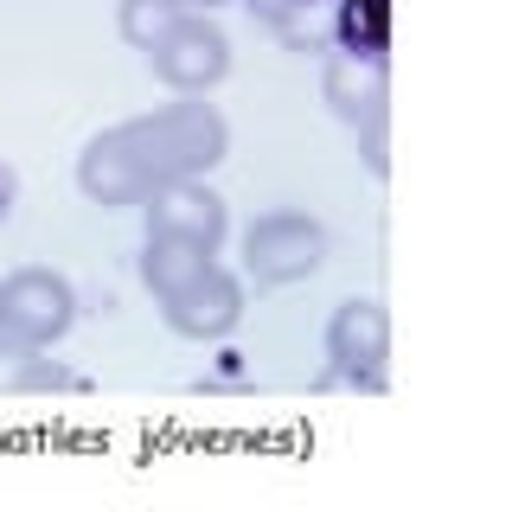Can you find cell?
Listing matches in <instances>:
<instances>
[{"mask_svg": "<svg viewBox=\"0 0 512 512\" xmlns=\"http://www.w3.org/2000/svg\"><path fill=\"white\" fill-rule=\"evenodd\" d=\"M77 192H84L90 205H103V212L154 199V180L141 173V160H135V148H128V135H122V122L84 141V154H77Z\"/></svg>", "mask_w": 512, "mask_h": 512, "instance_id": "obj_7", "label": "cell"}, {"mask_svg": "<svg viewBox=\"0 0 512 512\" xmlns=\"http://www.w3.org/2000/svg\"><path fill=\"white\" fill-rule=\"evenodd\" d=\"M384 365H391V314H384V301H372V295L340 301L327 320V372L352 384V391L378 397L391 384Z\"/></svg>", "mask_w": 512, "mask_h": 512, "instance_id": "obj_3", "label": "cell"}, {"mask_svg": "<svg viewBox=\"0 0 512 512\" xmlns=\"http://www.w3.org/2000/svg\"><path fill=\"white\" fill-rule=\"evenodd\" d=\"M186 0H122V13H116V26H122V39L135 45V52H154L160 39H167L173 26L186 20Z\"/></svg>", "mask_w": 512, "mask_h": 512, "instance_id": "obj_13", "label": "cell"}, {"mask_svg": "<svg viewBox=\"0 0 512 512\" xmlns=\"http://www.w3.org/2000/svg\"><path fill=\"white\" fill-rule=\"evenodd\" d=\"M212 263H218L212 250L180 244V237H148V244H141V256H135V269H141V282H148V295H154V301H173L180 288L199 282Z\"/></svg>", "mask_w": 512, "mask_h": 512, "instance_id": "obj_12", "label": "cell"}, {"mask_svg": "<svg viewBox=\"0 0 512 512\" xmlns=\"http://www.w3.org/2000/svg\"><path fill=\"white\" fill-rule=\"evenodd\" d=\"M244 7H250V20H263V26H282L288 13H301L308 0H244Z\"/></svg>", "mask_w": 512, "mask_h": 512, "instance_id": "obj_16", "label": "cell"}, {"mask_svg": "<svg viewBox=\"0 0 512 512\" xmlns=\"http://www.w3.org/2000/svg\"><path fill=\"white\" fill-rule=\"evenodd\" d=\"M52 346H32L20 333H0V397H32V391H84V378L45 359Z\"/></svg>", "mask_w": 512, "mask_h": 512, "instance_id": "obj_10", "label": "cell"}, {"mask_svg": "<svg viewBox=\"0 0 512 512\" xmlns=\"http://www.w3.org/2000/svg\"><path fill=\"white\" fill-rule=\"evenodd\" d=\"M192 13H218V7H231V0H186Z\"/></svg>", "mask_w": 512, "mask_h": 512, "instance_id": "obj_18", "label": "cell"}, {"mask_svg": "<svg viewBox=\"0 0 512 512\" xmlns=\"http://www.w3.org/2000/svg\"><path fill=\"white\" fill-rule=\"evenodd\" d=\"M141 218H148V237H180V244H199V250H224V231H231V205L218 199L205 180H173L160 186L148 205H141Z\"/></svg>", "mask_w": 512, "mask_h": 512, "instance_id": "obj_6", "label": "cell"}, {"mask_svg": "<svg viewBox=\"0 0 512 512\" xmlns=\"http://www.w3.org/2000/svg\"><path fill=\"white\" fill-rule=\"evenodd\" d=\"M276 39H282V52H295V58H327L333 52V7L288 13V20L276 26Z\"/></svg>", "mask_w": 512, "mask_h": 512, "instance_id": "obj_14", "label": "cell"}, {"mask_svg": "<svg viewBox=\"0 0 512 512\" xmlns=\"http://www.w3.org/2000/svg\"><path fill=\"white\" fill-rule=\"evenodd\" d=\"M359 154H365V167L378 173H391V109L384 116H372V122H359Z\"/></svg>", "mask_w": 512, "mask_h": 512, "instance_id": "obj_15", "label": "cell"}, {"mask_svg": "<svg viewBox=\"0 0 512 512\" xmlns=\"http://www.w3.org/2000/svg\"><path fill=\"white\" fill-rule=\"evenodd\" d=\"M320 263H327V224H320L314 212L276 205V212L250 218V231H244V276L256 288L308 282Z\"/></svg>", "mask_w": 512, "mask_h": 512, "instance_id": "obj_2", "label": "cell"}, {"mask_svg": "<svg viewBox=\"0 0 512 512\" xmlns=\"http://www.w3.org/2000/svg\"><path fill=\"white\" fill-rule=\"evenodd\" d=\"M333 52L391 64V0H333Z\"/></svg>", "mask_w": 512, "mask_h": 512, "instance_id": "obj_11", "label": "cell"}, {"mask_svg": "<svg viewBox=\"0 0 512 512\" xmlns=\"http://www.w3.org/2000/svg\"><path fill=\"white\" fill-rule=\"evenodd\" d=\"M160 314H167V327L180 333V340H231L237 320H244V276H231L224 263H212L192 288H180L173 301H160Z\"/></svg>", "mask_w": 512, "mask_h": 512, "instance_id": "obj_8", "label": "cell"}, {"mask_svg": "<svg viewBox=\"0 0 512 512\" xmlns=\"http://www.w3.org/2000/svg\"><path fill=\"white\" fill-rule=\"evenodd\" d=\"M148 71L173 96H205L212 84H224V71H231V39H224V26L212 13H186V20L148 52Z\"/></svg>", "mask_w": 512, "mask_h": 512, "instance_id": "obj_5", "label": "cell"}, {"mask_svg": "<svg viewBox=\"0 0 512 512\" xmlns=\"http://www.w3.org/2000/svg\"><path fill=\"white\" fill-rule=\"evenodd\" d=\"M122 135H128V148H135L141 173L154 180V192L173 186V180H205V173L231 154V122H224L212 103H199V96L160 103L148 116H128Z\"/></svg>", "mask_w": 512, "mask_h": 512, "instance_id": "obj_1", "label": "cell"}, {"mask_svg": "<svg viewBox=\"0 0 512 512\" xmlns=\"http://www.w3.org/2000/svg\"><path fill=\"white\" fill-rule=\"evenodd\" d=\"M77 320V288L58 276V269H13L0 276V333H20L32 346H58Z\"/></svg>", "mask_w": 512, "mask_h": 512, "instance_id": "obj_4", "label": "cell"}, {"mask_svg": "<svg viewBox=\"0 0 512 512\" xmlns=\"http://www.w3.org/2000/svg\"><path fill=\"white\" fill-rule=\"evenodd\" d=\"M13 205H20V180H13V167L0 160V218H7Z\"/></svg>", "mask_w": 512, "mask_h": 512, "instance_id": "obj_17", "label": "cell"}, {"mask_svg": "<svg viewBox=\"0 0 512 512\" xmlns=\"http://www.w3.org/2000/svg\"><path fill=\"white\" fill-rule=\"evenodd\" d=\"M320 96L333 103V116L346 128L372 122L391 109V84H384V64H359L346 52H327V71H320Z\"/></svg>", "mask_w": 512, "mask_h": 512, "instance_id": "obj_9", "label": "cell"}]
</instances>
